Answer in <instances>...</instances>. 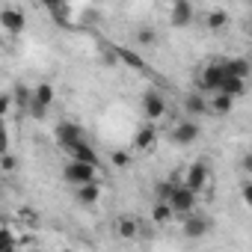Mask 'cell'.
Masks as SVG:
<instances>
[{
    "label": "cell",
    "mask_w": 252,
    "mask_h": 252,
    "mask_svg": "<svg viewBox=\"0 0 252 252\" xmlns=\"http://www.w3.org/2000/svg\"><path fill=\"white\" fill-rule=\"evenodd\" d=\"M15 169H18V160H15V155L6 149V152H3V158H0V172H3V175H12Z\"/></svg>",
    "instance_id": "obj_22"
},
{
    "label": "cell",
    "mask_w": 252,
    "mask_h": 252,
    "mask_svg": "<svg viewBox=\"0 0 252 252\" xmlns=\"http://www.w3.org/2000/svg\"><path fill=\"white\" fill-rule=\"evenodd\" d=\"M172 217H175V208L169 202H163V199H155V205H152V222L155 225H169Z\"/></svg>",
    "instance_id": "obj_18"
},
{
    "label": "cell",
    "mask_w": 252,
    "mask_h": 252,
    "mask_svg": "<svg viewBox=\"0 0 252 252\" xmlns=\"http://www.w3.org/2000/svg\"><path fill=\"white\" fill-rule=\"evenodd\" d=\"M202 24L208 27V30H222V27H228V12L225 9H208L205 15H202Z\"/></svg>",
    "instance_id": "obj_19"
},
{
    "label": "cell",
    "mask_w": 252,
    "mask_h": 252,
    "mask_svg": "<svg viewBox=\"0 0 252 252\" xmlns=\"http://www.w3.org/2000/svg\"><path fill=\"white\" fill-rule=\"evenodd\" d=\"M240 202L252 211V178H243V184H240Z\"/></svg>",
    "instance_id": "obj_27"
},
{
    "label": "cell",
    "mask_w": 252,
    "mask_h": 252,
    "mask_svg": "<svg viewBox=\"0 0 252 252\" xmlns=\"http://www.w3.org/2000/svg\"><path fill=\"white\" fill-rule=\"evenodd\" d=\"M234 107V95L228 92H211L208 95V113L211 116H228Z\"/></svg>",
    "instance_id": "obj_15"
},
{
    "label": "cell",
    "mask_w": 252,
    "mask_h": 252,
    "mask_svg": "<svg viewBox=\"0 0 252 252\" xmlns=\"http://www.w3.org/2000/svg\"><path fill=\"white\" fill-rule=\"evenodd\" d=\"M225 60H205L199 68H196V89H202V92H217L220 86H222V80H225Z\"/></svg>",
    "instance_id": "obj_1"
},
{
    "label": "cell",
    "mask_w": 252,
    "mask_h": 252,
    "mask_svg": "<svg viewBox=\"0 0 252 252\" xmlns=\"http://www.w3.org/2000/svg\"><path fill=\"white\" fill-rule=\"evenodd\" d=\"M65 155H68V158H74V160H83V163H95V166H98V152H95L86 140H80V143L68 146V149H65Z\"/></svg>",
    "instance_id": "obj_17"
},
{
    "label": "cell",
    "mask_w": 252,
    "mask_h": 252,
    "mask_svg": "<svg viewBox=\"0 0 252 252\" xmlns=\"http://www.w3.org/2000/svg\"><path fill=\"white\" fill-rule=\"evenodd\" d=\"M184 110H187V116H205L208 113V92H202V89H196V92H187L184 95Z\"/></svg>",
    "instance_id": "obj_14"
},
{
    "label": "cell",
    "mask_w": 252,
    "mask_h": 252,
    "mask_svg": "<svg viewBox=\"0 0 252 252\" xmlns=\"http://www.w3.org/2000/svg\"><path fill=\"white\" fill-rule=\"evenodd\" d=\"M54 137H57V143L63 146V152H65L68 146L86 140V137H83V128H80V125H74V122H60L57 128H54Z\"/></svg>",
    "instance_id": "obj_11"
},
{
    "label": "cell",
    "mask_w": 252,
    "mask_h": 252,
    "mask_svg": "<svg viewBox=\"0 0 252 252\" xmlns=\"http://www.w3.org/2000/svg\"><path fill=\"white\" fill-rule=\"evenodd\" d=\"M74 202L80 208H95L101 202V181H89V184L74 187Z\"/></svg>",
    "instance_id": "obj_12"
},
{
    "label": "cell",
    "mask_w": 252,
    "mask_h": 252,
    "mask_svg": "<svg viewBox=\"0 0 252 252\" xmlns=\"http://www.w3.org/2000/svg\"><path fill=\"white\" fill-rule=\"evenodd\" d=\"M63 178H65L71 187H80V184L98 181V166H95V163H83V160L68 158V163L63 166Z\"/></svg>",
    "instance_id": "obj_2"
},
{
    "label": "cell",
    "mask_w": 252,
    "mask_h": 252,
    "mask_svg": "<svg viewBox=\"0 0 252 252\" xmlns=\"http://www.w3.org/2000/svg\"><path fill=\"white\" fill-rule=\"evenodd\" d=\"M175 184H178V178H172V181H160L158 187H155V199H169L172 196V190H175Z\"/></svg>",
    "instance_id": "obj_23"
},
{
    "label": "cell",
    "mask_w": 252,
    "mask_h": 252,
    "mask_svg": "<svg viewBox=\"0 0 252 252\" xmlns=\"http://www.w3.org/2000/svg\"><path fill=\"white\" fill-rule=\"evenodd\" d=\"M113 228H116V234H119L122 240H137L143 225H140L137 217H119V220L113 222Z\"/></svg>",
    "instance_id": "obj_16"
},
{
    "label": "cell",
    "mask_w": 252,
    "mask_h": 252,
    "mask_svg": "<svg viewBox=\"0 0 252 252\" xmlns=\"http://www.w3.org/2000/svg\"><path fill=\"white\" fill-rule=\"evenodd\" d=\"M178 181H181V184H187V187H193L196 193H202V190L211 184V169H208V163L196 160V163L184 166V172L178 175Z\"/></svg>",
    "instance_id": "obj_3"
},
{
    "label": "cell",
    "mask_w": 252,
    "mask_h": 252,
    "mask_svg": "<svg viewBox=\"0 0 252 252\" xmlns=\"http://www.w3.org/2000/svg\"><path fill=\"white\" fill-rule=\"evenodd\" d=\"M225 71L228 74H237V77H249L252 65H249L246 57H225Z\"/></svg>",
    "instance_id": "obj_21"
},
{
    "label": "cell",
    "mask_w": 252,
    "mask_h": 252,
    "mask_svg": "<svg viewBox=\"0 0 252 252\" xmlns=\"http://www.w3.org/2000/svg\"><path fill=\"white\" fill-rule=\"evenodd\" d=\"M172 208H175V214H190V211H196V205H199V193L193 190V187H187V184H175V190H172V196L166 199Z\"/></svg>",
    "instance_id": "obj_4"
},
{
    "label": "cell",
    "mask_w": 252,
    "mask_h": 252,
    "mask_svg": "<svg viewBox=\"0 0 252 252\" xmlns=\"http://www.w3.org/2000/svg\"><path fill=\"white\" fill-rule=\"evenodd\" d=\"M199 125H196V119H181V122H175L172 125V131H169V140L175 143V146H190V143H196L199 140Z\"/></svg>",
    "instance_id": "obj_6"
},
{
    "label": "cell",
    "mask_w": 252,
    "mask_h": 252,
    "mask_svg": "<svg viewBox=\"0 0 252 252\" xmlns=\"http://www.w3.org/2000/svg\"><path fill=\"white\" fill-rule=\"evenodd\" d=\"M193 18H196L193 0H172V6H169V21H172V27H190Z\"/></svg>",
    "instance_id": "obj_8"
},
{
    "label": "cell",
    "mask_w": 252,
    "mask_h": 252,
    "mask_svg": "<svg viewBox=\"0 0 252 252\" xmlns=\"http://www.w3.org/2000/svg\"><path fill=\"white\" fill-rule=\"evenodd\" d=\"M110 160H113V166H128L131 163V152L116 149V152H110Z\"/></svg>",
    "instance_id": "obj_28"
},
{
    "label": "cell",
    "mask_w": 252,
    "mask_h": 252,
    "mask_svg": "<svg viewBox=\"0 0 252 252\" xmlns=\"http://www.w3.org/2000/svg\"><path fill=\"white\" fill-rule=\"evenodd\" d=\"M158 122H143L140 125V128H137V134H134V149L137 152H152L155 146H158Z\"/></svg>",
    "instance_id": "obj_9"
},
{
    "label": "cell",
    "mask_w": 252,
    "mask_h": 252,
    "mask_svg": "<svg viewBox=\"0 0 252 252\" xmlns=\"http://www.w3.org/2000/svg\"><path fill=\"white\" fill-rule=\"evenodd\" d=\"M0 27H3L6 36H18V33H24V27H27L24 12L15 9V6H3V12H0Z\"/></svg>",
    "instance_id": "obj_10"
},
{
    "label": "cell",
    "mask_w": 252,
    "mask_h": 252,
    "mask_svg": "<svg viewBox=\"0 0 252 252\" xmlns=\"http://www.w3.org/2000/svg\"><path fill=\"white\" fill-rule=\"evenodd\" d=\"M246 36H249V39H252V21H249V24H246Z\"/></svg>",
    "instance_id": "obj_30"
},
{
    "label": "cell",
    "mask_w": 252,
    "mask_h": 252,
    "mask_svg": "<svg viewBox=\"0 0 252 252\" xmlns=\"http://www.w3.org/2000/svg\"><path fill=\"white\" fill-rule=\"evenodd\" d=\"M54 104V86L51 83H36L30 92V113L33 116H45V110Z\"/></svg>",
    "instance_id": "obj_7"
},
{
    "label": "cell",
    "mask_w": 252,
    "mask_h": 252,
    "mask_svg": "<svg viewBox=\"0 0 252 252\" xmlns=\"http://www.w3.org/2000/svg\"><path fill=\"white\" fill-rule=\"evenodd\" d=\"M137 42H140V45H155V42H158V33H155L152 27H140V30H137Z\"/></svg>",
    "instance_id": "obj_26"
},
{
    "label": "cell",
    "mask_w": 252,
    "mask_h": 252,
    "mask_svg": "<svg viewBox=\"0 0 252 252\" xmlns=\"http://www.w3.org/2000/svg\"><path fill=\"white\" fill-rule=\"evenodd\" d=\"M0 113H3V116L12 113V95L9 92H3V98H0Z\"/></svg>",
    "instance_id": "obj_29"
},
{
    "label": "cell",
    "mask_w": 252,
    "mask_h": 252,
    "mask_svg": "<svg viewBox=\"0 0 252 252\" xmlns=\"http://www.w3.org/2000/svg\"><path fill=\"white\" fill-rule=\"evenodd\" d=\"M39 3H42L51 15H57V18H63V12H65V0H39Z\"/></svg>",
    "instance_id": "obj_24"
},
{
    "label": "cell",
    "mask_w": 252,
    "mask_h": 252,
    "mask_svg": "<svg viewBox=\"0 0 252 252\" xmlns=\"http://www.w3.org/2000/svg\"><path fill=\"white\" fill-rule=\"evenodd\" d=\"M217 92H228V95L240 98V95L246 92V77H237V74H225V80H222V86H220Z\"/></svg>",
    "instance_id": "obj_20"
},
{
    "label": "cell",
    "mask_w": 252,
    "mask_h": 252,
    "mask_svg": "<svg viewBox=\"0 0 252 252\" xmlns=\"http://www.w3.org/2000/svg\"><path fill=\"white\" fill-rule=\"evenodd\" d=\"M140 107H143V116L149 122H160L166 116V98L160 92H155V89H146L140 95Z\"/></svg>",
    "instance_id": "obj_5"
},
{
    "label": "cell",
    "mask_w": 252,
    "mask_h": 252,
    "mask_svg": "<svg viewBox=\"0 0 252 252\" xmlns=\"http://www.w3.org/2000/svg\"><path fill=\"white\" fill-rule=\"evenodd\" d=\"M208 228H211V222H208L205 217H199L196 211L184 214V222H181L184 237H205V234H208Z\"/></svg>",
    "instance_id": "obj_13"
},
{
    "label": "cell",
    "mask_w": 252,
    "mask_h": 252,
    "mask_svg": "<svg viewBox=\"0 0 252 252\" xmlns=\"http://www.w3.org/2000/svg\"><path fill=\"white\" fill-rule=\"evenodd\" d=\"M237 169L243 172V178H252V152H243L237 158Z\"/></svg>",
    "instance_id": "obj_25"
}]
</instances>
